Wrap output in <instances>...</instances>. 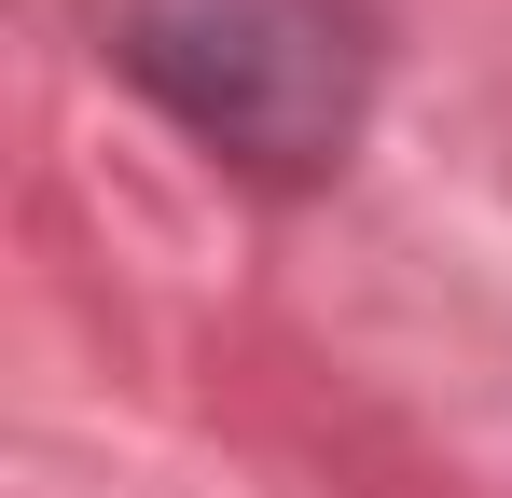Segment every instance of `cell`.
<instances>
[{"instance_id":"cell-1","label":"cell","mask_w":512,"mask_h":498,"mask_svg":"<svg viewBox=\"0 0 512 498\" xmlns=\"http://www.w3.org/2000/svg\"><path fill=\"white\" fill-rule=\"evenodd\" d=\"M97 42L153 125H180L250 194H333L388 97L374 0H111Z\"/></svg>"}]
</instances>
